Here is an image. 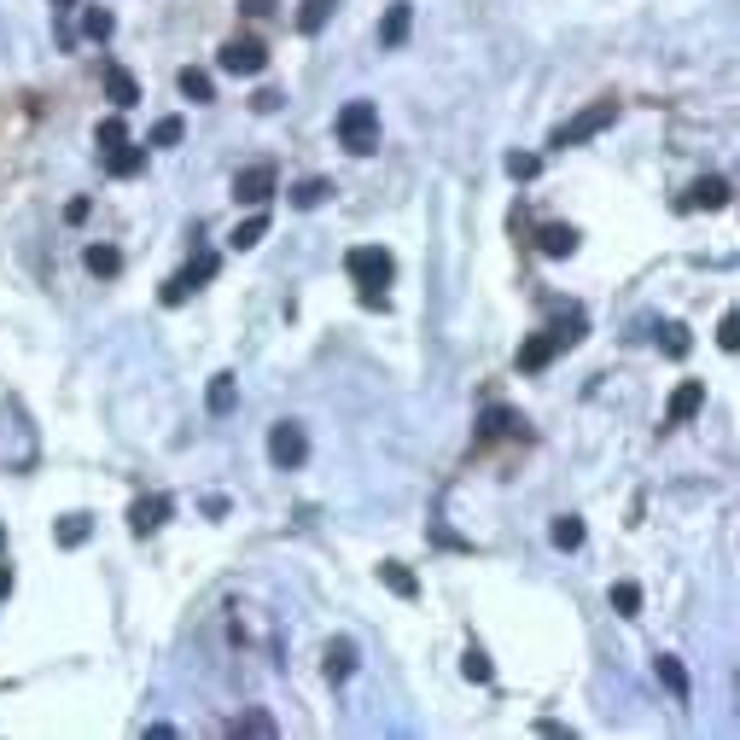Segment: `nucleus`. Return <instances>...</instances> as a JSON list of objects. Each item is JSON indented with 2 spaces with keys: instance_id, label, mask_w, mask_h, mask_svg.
<instances>
[{
  "instance_id": "obj_2",
  "label": "nucleus",
  "mask_w": 740,
  "mask_h": 740,
  "mask_svg": "<svg viewBox=\"0 0 740 740\" xmlns=\"http://www.w3.org/2000/svg\"><path fill=\"white\" fill-rule=\"evenodd\" d=\"M612 123H618V100H595V105H583L572 123H560V129L548 135V146H560V152H566V146H583V140H595L601 129H612Z\"/></svg>"
},
{
  "instance_id": "obj_25",
  "label": "nucleus",
  "mask_w": 740,
  "mask_h": 740,
  "mask_svg": "<svg viewBox=\"0 0 740 740\" xmlns=\"http://www.w3.org/2000/svg\"><path fill=\"white\" fill-rule=\"evenodd\" d=\"M175 82H181V94H187L193 105H210V100H216V88H210V76H204V70H193V65L181 70Z\"/></svg>"
},
{
  "instance_id": "obj_37",
  "label": "nucleus",
  "mask_w": 740,
  "mask_h": 740,
  "mask_svg": "<svg viewBox=\"0 0 740 740\" xmlns=\"http://www.w3.org/2000/svg\"><path fill=\"white\" fill-rule=\"evenodd\" d=\"M717 344H723V350H740V315H723V327H717Z\"/></svg>"
},
{
  "instance_id": "obj_32",
  "label": "nucleus",
  "mask_w": 740,
  "mask_h": 740,
  "mask_svg": "<svg viewBox=\"0 0 740 740\" xmlns=\"http://www.w3.org/2000/svg\"><path fill=\"white\" fill-rule=\"evenodd\" d=\"M181 135H187L181 117H158V123H152V146H181Z\"/></svg>"
},
{
  "instance_id": "obj_19",
  "label": "nucleus",
  "mask_w": 740,
  "mask_h": 740,
  "mask_svg": "<svg viewBox=\"0 0 740 740\" xmlns=\"http://www.w3.org/2000/svg\"><path fill=\"white\" fill-rule=\"evenodd\" d=\"M53 537H59V548H82V542L94 537V519H88V513H65V519L53 525Z\"/></svg>"
},
{
  "instance_id": "obj_13",
  "label": "nucleus",
  "mask_w": 740,
  "mask_h": 740,
  "mask_svg": "<svg viewBox=\"0 0 740 740\" xmlns=\"http://www.w3.org/2000/svg\"><path fill=\"white\" fill-rule=\"evenodd\" d=\"M105 100L117 105V111H135V105H140V82L123 65H111V70H105Z\"/></svg>"
},
{
  "instance_id": "obj_22",
  "label": "nucleus",
  "mask_w": 740,
  "mask_h": 740,
  "mask_svg": "<svg viewBox=\"0 0 740 740\" xmlns=\"http://www.w3.org/2000/svg\"><path fill=\"white\" fill-rule=\"evenodd\" d=\"M333 6H338V0H303V6H298V30L303 35H321V30H327V18H333Z\"/></svg>"
},
{
  "instance_id": "obj_39",
  "label": "nucleus",
  "mask_w": 740,
  "mask_h": 740,
  "mask_svg": "<svg viewBox=\"0 0 740 740\" xmlns=\"http://www.w3.org/2000/svg\"><path fill=\"white\" fill-rule=\"evenodd\" d=\"M239 12H245V18H269L274 0H239Z\"/></svg>"
},
{
  "instance_id": "obj_20",
  "label": "nucleus",
  "mask_w": 740,
  "mask_h": 740,
  "mask_svg": "<svg viewBox=\"0 0 740 740\" xmlns=\"http://www.w3.org/2000/svg\"><path fill=\"white\" fill-rule=\"evenodd\" d=\"M82 263H88V274L111 280V274L123 269V251H117V245H88V251H82Z\"/></svg>"
},
{
  "instance_id": "obj_6",
  "label": "nucleus",
  "mask_w": 740,
  "mask_h": 740,
  "mask_svg": "<svg viewBox=\"0 0 740 740\" xmlns=\"http://www.w3.org/2000/svg\"><path fill=\"white\" fill-rule=\"evenodd\" d=\"M269 461L280 472H292L309 461V438H303V426L298 420H274V432H269Z\"/></svg>"
},
{
  "instance_id": "obj_27",
  "label": "nucleus",
  "mask_w": 740,
  "mask_h": 740,
  "mask_svg": "<svg viewBox=\"0 0 740 740\" xmlns=\"http://www.w3.org/2000/svg\"><path fill=\"white\" fill-rule=\"evenodd\" d=\"M502 169L513 175V181H537V175H542V158H537V152H507Z\"/></svg>"
},
{
  "instance_id": "obj_43",
  "label": "nucleus",
  "mask_w": 740,
  "mask_h": 740,
  "mask_svg": "<svg viewBox=\"0 0 740 740\" xmlns=\"http://www.w3.org/2000/svg\"><path fill=\"white\" fill-rule=\"evenodd\" d=\"M53 6H76V0H53Z\"/></svg>"
},
{
  "instance_id": "obj_29",
  "label": "nucleus",
  "mask_w": 740,
  "mask_h": 740,
  "mask_svg": "<svg viewBox=\"0 0 740 740\" xmlns=\"http://www.w3.org/2000/svg\"><path fill=\"white\" fill-rule=\"evenodd\" d=\"M111 30H117V18H111L105 6H88V12H82V35H88V41H105Z\"/></svg>"
},
{
  "instance_id": "obj_34",
  "label": "nucleus",
  "mask_w": 740,
  "mask_h": 740,
  "mask_svg": "<svg viewBox=\"0 0 740 740\" xmlns=\"http://www.w3.org/2000/svg\"><path fill=\"white\" fill-rule=\"evenodd\" d=\"M234 735H274V717L269 711H245V717L234 723Z\"/></svg>"
},
{
  "instance_id": "obj_33",
  "label": "nucleus",
  "mask_w": 740,
  "mask_h": 740,
  "mask_svg": "<svg viewBox=\"0 0 740 740\" xmlns=\"http://www.w3.org/2000/svg\"><path fill=\"white\" fill-rule=\"evenodd\" d=\"M548 333H554V344H560V350H572L577 338H583V315H566V321H554Z\"/></svg>"
},
{
  "instance_id": "obj_12",
  "label": "nucleus",
  "mask_w": 740,
  "mask_h": 740,
  "mask_svg": "<svg viewBox=\"0 0 740 740\" xmlns=\"http://www.w3.org/2000/svg\"><path fill=\"white\" fill-rule=\"evenodd\" d=\"M554 356H560V344H554V333H548V327L519 344V368H525V373H542L548 362H554Z\"/></svg>"
},
{
  "instance_id": "obj_5",
  "label": "nucleus",
  "mask_w": 740,
  "mask_h": 740,
  "mask_svg": "<svg viewBox=\"0 0 740 740\" xmlns=\"http://www.w3.org/2000/svg\"><path fill=\"white\" fill-rule=\"evenodd\" d=\"M216 65L228 70V76H263V70H269V47H263L257 35H234V41L216 53Z\"/></svg>"
},
{
  "instance_id": "obj_11",
  "label": "nucleus",
  "mask_w": 740,
  "mask_h": 740,
  "mask_svg": "<svg viewBox=\"0 0 740 740\" xmlns=\"http://www.w3.org/2000/svg\"><path fill=\"white\" fill-rule=\"evenodd\" d=\"M408 24H414V6H408V0H391L385 18H379V47H403Z\"/></svg>"
},
{
  "instance_id": "obj_17",
  "label": "nucleus",
  "mask_w": 740,
  "mask_h": 740,
  "mask_svg": "<svg viewBox=\"0 0 740 740\" xmlns=\"http://www.w3.org/2000/svg\"><path fill=\"white\" fill-rule=\"evenodd\" d=\"M356 676V641L338 636L333 647H327V682H350Z\"/></svg>"
},
{
  "instance_id": "obj_41",
  "label": "nucleus",
  "mask_w": 740,
  "mask_h": 740,
  "mask_svg": "<svg viewBox=\"0 0 740 740\" xmlns=\"http://www.w3.org/2000/svg\"><path fill=\"white\" fill-rule=\"evenodd\" d=\"M6 595H12V572H6V566H0V601H6Z\"/></svg>"
},
{
  "instance_id": "obj_42",
  "label": "nucleus",
  "mask_w": 740,
  "mask_h": 740,
  "mask_svg": "<svg viewBox=\"0 0 740 740\" xmlns=\"http://www.w3.org/2000/svg\"><path fill=\"white\" fill-rule=\"evenodd\" d=\"M0 554H6V525H0Z\"/></svg>"
},
{
  "instance_id": "obj_9",
  "label": "nucleus",
  "mask_w": 740,
  "mask_h": 740,
  "mask_svg": "<svg viewBox=\"0 0 740 740\" xmlns=\"http://www.w3.org/2000/svg\"><path fill=\"white\" fill-rule=\"evenodd\" d=\"M735 199V187H729V181H723V175H700V181H694V187H688V210H723V204Z\"/></svg>"
},
{
  "instance_id": "obj_36",
  "label": "nucleus",
  "mask_w": 740,
  "mask_h": 740,
  "mask_svg": "<svg viewBox=\"0 0 740 740\" xmlns=\"http://www.w3.org/2000/svg\"><path fill=\"white\" fill-rule=\"evenodd\" d=\"M461 671H467L472 682H490V659H484V647H467V659H461Z\"/></svg>"
},
{
  "instance_id": "obj_4",
  "label": "nucleus",
  "mask_w": 740,
  "mask_h": 740,
  "mask_svg": "<svg viewBox=\"0 0 740 740\" xmlns=\"http://www.w3.org/2000/svg\"><path fill=\"white\" fill-rule=\"evenodd\" d=\"M216 269H222V257H216V251H199V257H193V263H187L181 274H169L158 298H164L169 309H175V303H187V298H193V292H199L204 280H216Z\"/></svg>"
},
{
  "instance_id": "obj_40",
  "label": "nucleus",
  "mask_w": 740,
  "mask_h": 740,
  "mask_svg": "<svg viewBox=\"0 0 740 740\" xmlns=\"http://www.w3.org/2000/svg\"><path fill=\"white\" fill-rule=\"evenodd\" d=\"M65 222H88V199H70L65 204Z\"/></svg>"
},
{
  "instance_id": "obj_35",
  "label": "nucleus",
  "mask_w": 740,
  "mask_h": 740,
  "mask_svg": "<svg viewBox=\"0 0 740 740\" xmlns=\"http://www.w3.org/2000/svg\"><path fill=\"white\" fill-rule=\"evenodd\" d=\"M94 140H100V152H111V146H123V140H129V129H123V117H105V123H100V135H94Z\"/></svg>"
},
{
  "instance_id": "obj_7",
  "label": "nucleus",
  "mask_w": 740,
  "mask_h": 740,
  "mask_svg": "<svg viewBox=\"0 0 740 740\" xmlns=\"http://www.w3.org/2000/svg\"><path fill=\"white\" fill-rule=\"evenodd\" d=\"M274 187H280L274 164H251V169H239V175H234V199L239 204H257V210L274 199Z\"/></svg>"
},
{
  "instance_id": "obj_30",
  "label": "nucleus",
  "mask_w": 740,
  "mask_h": 740,
  "mask_svg": "<svg viewBox=\"0 0 740 740\" xmlns=\"http://www.w3.org/2000/svg\"><path fill=\"white\" fill-rule=\"evenodd\" d=\"M659 344H665V356H676V362H682V356H688V350H694V338H688V327H682V321H671V327H659Z\"/></svg>"
},
{
  "instance_id": "obj_26",
  "label": "nucleus",
  "mask_w": 740,
  "mask_h": 740,
  "mask_svg": "<svg viewBox=\"0 0 740 740\" xmlns=\"http://www.w3.org/2000/svg\"><path fill=\"white\" fill-rule=\"evenodd\" d=\"M548 537H554V548H583V519H577V513H560V519L548 525Z\"/></svg>"
},
{
  "instance_id": "obj_3",
  "label": "nucleus",
  "mask_w": 740,
  "mask_h": 740,
  "mask_svg": "<svg viewBox=\"0 0 740 740\" xmlns=\"http://www.w3.org/2000/svg\"><path fill=\"white\" fill-rule=\"evenodd\" d=\"M344 269H350V280H356L362 292H385L391 274H397V263H391V251H379V245H356V251L344 257Z\"/></svg>"
},
{
  "instance_id": "obj_21",
  "label": "nucleus",
  "mask_w": 740,
  "mask_h": 740,
  "mask_svg": "<svg viewBox=\"0 0 740 740\" xmlns=\"http://www.w3.org/2000/svg\"><path fill=\"white\" fill-rule=\"evenodd\" d=\"M653 671H659V682L671 688V700H688V671H682V659L659 653V659H653Z\"/></svg>"
},
{
  "instance_id": "obj_23",
  "label": "nucleus",
  "mask_w": 740,
  "mask_h": 740,
  "mask_svg": "<svg viewBox=\"0 0 740 740\" xmlns=\"http://www.w3.org/2000/svg\"><path fill=\"white\" fill-rule=\"evenodd\" d=\"M327 193H333V181H327V175H309V181L292 187V204H298V210H315V204H327Z\"/></svg>"
},
{
  "instance_id": "obj_18",
  "label": "nucleus",
  "mask_w": 740,
  "mask_h": 740,
  "mask_svg": "<svg viewBox=\"0 0 740 740\" xmlns=\"http://www.w3.org/2000/svg\"><path fill=\"white\" fill-rule=\"evenodd\" d=\"M234 403H239V391H234V373H216L210 379V391H204V408L222 420V414H234Z\"/></svg>"
},
{
  "instance_id": "obj_38",
  "label": "nucleus",
  "mask_w": 740,
  "mask_h": 740,
  "mask_svg": "<svg viewBox=\"0 0 740 740\" xmlns=\"http://www.w3.org/2000/svg\"><path fill=\"white\" fill-rule=\"evenodd\" d=\"M280 100H286L280 88H257V100H251V111H263V117H269V111H280Z\"/></svg>"
},
{
  "instance_id": "obj_24",
  "label": "nucleus",
  "mask_w": 740,
  "mask_h": 740,
  "mask_svg": "<svg viewBox=\"0 0 740 740\" xmlns=\"http://www.w3.org/2000/svg\"><path fill=\"white\" fill-rule=\"evenodd\" d=\"M519 426H525V420H519L513 408H484V420H478L484 438H507V432H519Z\"/></svg>"
},
{
  "instance_id": "obj_8",
  "label": "nucleus",
  "mask_w": 740,
  "mask_h": 740,
  "mask_svg": "<svg viewBox=\"0 0 740 740\" xmlns=\"http://www.w3.org/2000/svg\"><path fill=\"white\" fill-rule=\"evenodd\" d=\"M700 408H706V379H682L671 391V403H665V426H688Z\"/></svg>"
},
{
  "instance_id": "obj_16",
  "label": "nucleus",
  "mask_w": 740,
  "mask_h": 740,
  "mask_svg": "<svg viewBox=\"0 0 740 740\" xmlns=\"http://www.w3.org/2000/svg\"><path fill=\"white\" fill-rule=\"evenodd\" d=\"M379 583H385L391 595H403V601H414V595H420V583H414V572H408L403 560H379Z\"/></svg>"
},
{
  "instance_id": "obj_14",
  "label": "nucleus",
  "mask_w": 740,
  "mask_h": 740,
  "mask_svg": "<svg viewBox=\"0 0 740 740\" xmlns=\"http://www.w3.org/2000/svg\"><path fill=\"white\" fill-rule=\"evenodd\" d=\"M140 169H146V146H135V140H123V146L105 152V175H117V181H129Z\"/></svg>"
},
{
  "instance_id": "obj_15",
  "label": "nucleus",
  "mask_w": 740,
  "mask_h": 740,
  "mask_svg": "<svg viewBox=\"0 0 740 740\" xmlns=\"http://www.w3.org/2000/svg\"><path fill=\"white\" fill-rule=\"evenodd\" d=\"M537 251H542V257H572V251H577V228H572V222H548V228L537 234Z\"/></svg>"
},
{
  "instance_id": "obj_28",
  "label": "nucleus",
  "mask_w": 740,
  "mask_h": 740,
  "mask_svg": "<svg viewBox=\"0 0 740 740\" xmlns=\"http://www.w3.org/2000/svg\"><path fill=\"white\" fill-rule=\"evenodd\" d=\"M263 234H269V216L257 210V216H245V222L234 228V245L239 251H251V245H263Z\"/></svg>"
},
{
  "instance_id": "obj_10",
  "label": "nucleus",
  "mask_w": 740,
  "mask_h": 740,
  "mask_svg": "<svg viewBox=\"0 0 740 740\" xmlns=\"http://www.w3.org/2000/svg\"><path fill=\"white\" fill-rule=\"evenodd\" d=\"M164 519H169V496H140V502L129 507V531H135V537H152Z\"/></svg>"
},
{
  "instance_id": "obj_1",
  "label": "nucleus",
  "mask_w": 740,
  "mask_h": 740,
  "mask_svg": "<svg viewBox=\"0 0 740 740\" xmlns=\"http://www.w3.org/2000/svg\"><path fill=\"white\" fill-rule=\"evenodd\" d=\"M338 146L344 152H356V158H368V152H379V105L373 100H350L338 105Z\"/></svg>"
},
{
  "instance_id": "obj_31",
  "label": "nucleus",
  "mask_w": 740,
  "mask_h": 740,
  "mask_svg": "<svg viewBox=\"0 0 740 740\" xmlns=\"http://www.w3.org/2000/svg\"><path fill=\"white\" fill-rule=\"evenodd\" d=\"M612 612H624V618H636V612H641V589H636V583H612Z\"/></svg>"
}]
</instances>
